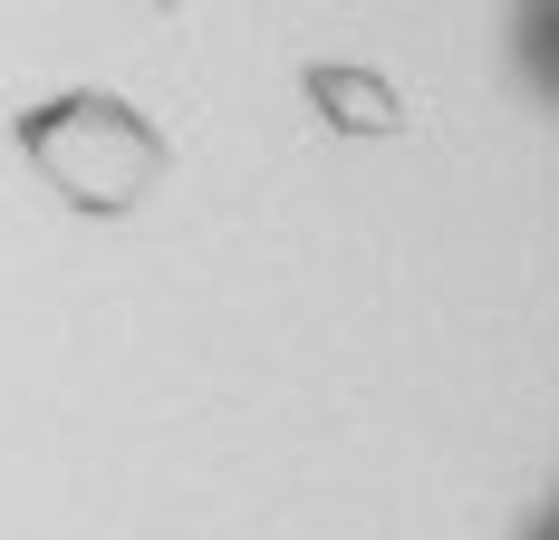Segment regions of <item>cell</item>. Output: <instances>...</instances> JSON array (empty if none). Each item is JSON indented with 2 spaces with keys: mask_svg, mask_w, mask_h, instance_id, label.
I'll return each mask as SVG.
<instances>
[{
  "mask_svg": "<svg viewBox=\"0 0 559 540\" xmlns=\"http://www.w3.org/2000/svg\"><path fill=\"white\" fill-rule=\"evenodd\" d=\"M20 155L39 164V184L68 213H87V222L135 213L165 184V136L126 97H49V107H29L20 116Z\"/></svg>",
  "mask_w": 559,
  "mask_h": 540,
  "instance_id": "obj_1",
  "label": "cell"
}]
</instances>
